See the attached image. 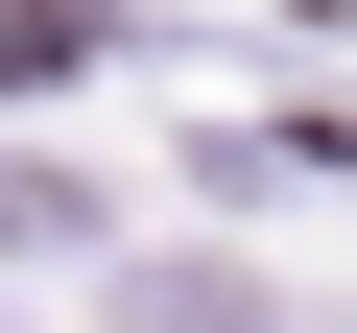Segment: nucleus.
<instances>
[{
	"label": "nucleus",
	"mask_w": 357,
	"mask_h": 333,
	"mask_svg": "<svg viewBox=\"0 0 357 333\" xmlns=\"http://www.w3.org/2000/svg\"><path fill=\"white\" fill-rule=\"evenodd\" d=\"M119 333H262L238 262H119Z\"/></svg>",
	"instance_id": "nucleus-1"
},
{
	"label": "nucleus",
	"mask_w": 357,
	"mask_h": 333,
	"mask_svg": "<svg viewBox=\"0 0 357 333\" xmlns=\"http://www.w3.org/2000/svg\"><path fill=\"white\" fill-rule=\"evenodd\" d=\"M0 238H96V191L72 166H0Z\"/></svg>",
	"instance_id": "nucleus-2"
}]
</instances>
